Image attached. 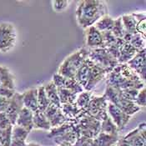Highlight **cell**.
<instances>
[{"label":"cell","instance_id":"obj_1","mask_svg":"<svg viewBox=\"0 0 146 146\" xmlns=\"http://www.w3.org/2000/svg\"><path fill=\"white\" fill-rule=\"evenodd\" d=\"M108 14V8L104 1L82 0L79 1L75 11L79 25L86 29L93 26L102 17Z\"/></svg>","mask_w":146,"mask_h":146},{"label":"cell","instance_id":"obj_2","mask_svg":"<svg viewBox=\"0 0 146 146\" xmlns=\"http://www.w3.org/2000/svg\"><path fill=\"white\" fill-rule=\"evenodd\" d=\"M87 58H89V48L83 47L72 53L63 61L58 68V74L67 79H74L77 71Z\"/></svg>","mask_w":146,"mask_h":146},{"label":"cell","instance_id":"obj_3","mask_svg":"<svg viewBox=\"0 0 146 146\" xmlns=\"http://www.w3.org/2000/svg\"><path fill=\"white\" fill-rule=\"evenodd\" d=\"M103 96L108 103L113 104V105L118 107L121 111H123L129 116H132L133 114L139 112L141 110V108L139 107L134 101L124 99L120 95L119 90L113 89L112 87L106 86Z\"/></svg>","mask_w":146,"mask_h":146},{"label":"cell","instance_id":"obj_4","mask_svg":"<svg viewBox=\"0 0 146 146\" xmlns=\"http://www.w3.org/2000/svg\"><path fill=\"white\" fill-rule=\"evenodd\" d=\"M76 125L80 136L94 139L100 133L101 122L88 115L84 110L76 119Z\"/></svg>","mask_w":146,"mask_h":146},{"label":"cell","instance_id":"obj_5","mask_svg":"<svg viewBox=\"0 0 146 146\" xmlns=\"http://www.w3.org/2000/svg\"><path fill=\"white\" fill-rule=\"evenodd\" d=\"M89 58L97 65L107 70L109 73L119 64L118 60L114 58L105 48H89Z\"/></svg>","mask_w":146,"mask_h":146},{"label":"cell","instance_id":"obj_6","mask_svg":"<svg viewBox=\"0 0 146 146\" xmlns=\"http://www.w3.org/2000/svg\"><path fill=\"white\" fill-rule=\"evenodd\" d=\"M105 80H106V86L112 87L116 90H125L129 88H135L140 90L145 87V82L143 81L134 82L123 78L119 73L116 67L107 74Z\"/></svg>","mask_w":146,"mask_h":146},{"label":"cell","instance_id":"obj_7","mask_svg":"<svg viewBox=\"0 0 146 146\" xmlns=\"http://www.w3.org/2000/svg\"><path fill=\"white\" fill-rule=\"evenodd\" d=\"M17 40V33L10 23H0V53H7L14 47Z\"/></svg>","mask_w":146,"mask_h":146},{"label":"cell","instance_id":"obj_8","mask_svg":"<svg viewBox=\"0 0 146 146\" xmlns=\"http://www.w3.org/2000/svg\"><path fill=\"white\" fill-rule=\"evenodd\" d=\"M107 108L108 102L104 96L93 95L88 106L84 110L88 115L101 122L108 116Z\"/></svg>","mask_w":146,"mask_h":146},{"label":"cell","instance_id":"obj_9","mask_svg":"<svg viewBox=\"0 0 146 146\" xmlns=\"http://www.w3.org/2000/svg\"><path fill=\"white\" fill-rule=\"evenodd\" d=\"M122 139L130 146H146L145 123L139 124Z\"/></svg>","mask_w":146,"mask_h":146},{"label":"cell","instance_id":"obj_10","mask_svg":"<svg viewBox=\"0 0 146 146\" xmlns=\"http://www.w3.org/2000/svg\"><path fill=\"white\" fill-rule=\"evenodd\" d=\"M23 108V104L22 100V94L16 92L14 95L9 100V104L5 110V114L9 119L12 125H14L16 123L17 118Z\"/></svg>","mask_w":146,"mask_h":146},{"label":"cell","instance_id":"obj_11","mask_svg":"<svg viewBox=\"0 0 146 146\" xmlns=\"http://www.w3.org/2000/svg\"><path fill=\"white\" fill-rule=\"evenodd\" d=\"M107 113L110 118L113 120V122L117 126L119 131L124 129L131 119V116L126 114L125 113L121 111L118 107L110 103H108Z\"/></svg>","mask_w":146,"mask_h":146},{"label":"cell","instance_id":"obj_12","mask_svg":"<svg viewBox=\"0 0 146 146\" xmlns=\"http://www.w3.org/2000/svg\"><path fill=\"white\" fill-rule=\"evenodd\" d=\"M127 64L131 68L140 79L145 82L146 79V59H145V48L139 51Z\"/></svg>","mask_w":146,"mask_h":146},{"label":"cell","instance_id":"obj_13","mask_svg":"<svg viewBox=\"0 0 146 146\" xmlns=\"http://www.w3.org/2000/svg\"><path fill=\"white\" fill-rule=\"evenodd\" d=\"M108 74L109 72L107 70H105L104 68H103L94 63L90 68L89 79H88L86 86L84 87V90L92 91L100 82H101L103 79H105Z\"/></svg>","mask_w":146,"mask_h":146},{"label":"cell","instance_id":"obj_14","mask_svg":"<svg viewBox=\"0 0 146 146\" xmlns=\"http://www.w3.org/2000/svg\"><path fill=\"white\" fill-rule=\"evenodd\" d=\"M45 116L47 117L48 120L49 121V124L52 128L58 127L63 124H64L68 119L62 113L61 108L57 107L55 105L50 104L46 110L44 112Z\"/></svg>","mask_w":146,"mask_h":146},{"label":"cell","instance_id":"obj_15","mask_svg":"<svg viewBox=\"0 0 146 146\" xmlns=\"http://www.w3.org/2000/svg\"><path fill=\"white\" fill-rule=\"evenodd\" d=\"M86 45L90 49L105 48L101 32L94 25L86 29Z\"/></svg>","mask_w":146,"mask_h":146},{"label":"cell","instance_id":"obj_16","mask_svg":"<svg viewBox=\"0 0 146 146\" xmlns=\"http://www.w3.org/2000/svg\"><path fill=\"white\" fill-rule=\"evenodd\" d=\"M23 107L34 113L38 110V90L37 88L30 89L22 93Z\"/></svg>","mask_w":146,"mask_h":146},{"label":"cell","instance_id":"obj_17","mask_svg":"<svg viewBox=\"0 0 146 146\" xmlns=\"http://www.w3.org/2000/svg\"><path fill=\"white\" fill-rule=\"evenodd\" d=\"M79 136L80 135H79L77 125L75 124L74 127L72 129L68 130V131H67L66 133H64L63 135L53 138V140L56 144L57 146L64 145H74Z\"/></svg>","mask_w":146,"mask_h":146},{"label":"cell","instance_id":"obj_18","mask_svg":"<svg viewBox=\"0 0 146 146\" xmlns=\"http://www.w3.org/2000/svg\"><path fill=\"white\" fill-rule=\"evenodd\" d=\"M33 117H34V113L28 110L27 108L23 107L17 118L15 124L25 129L30 133L34 129Z\"/></svg>","mask_w":146,"mask_h":146},{"label":"cell","instance_id":"obj_19","mask_svg":"<svg viewBox=\"0 0 146 146\" xmlns=\"http://www.w3.org/2000/svg\"><path fill=\"white\" fill-rule=\"evenodd\" d=\"M29 132L20 126L13 125L12 127V138L10 146H26V139Z\"/></svg>","mask_w":146,"mask_h":146},{"label":"cell","instance_id":"obj_20","mask_svg":"<svg viewBox=\"0 0 146 146\" xmlns=\"http://www.w3.org/2000/svg\"><path fill=\"white\" fill-rule=\"evenodd\" d=\"M94 62L92 60H90V58H87L84 63L81 65V67L79 68V70L77 71L74 79L79 82L81 84V86L84 89V87L87 84L88 79H89V74H90V68L92 67Z\"/></svg>","mask_w":146,"mask_h":146},{"label":"cell","instance_id":"obj_21","mask_svg":"<svg viewBox=\"0 0 146 146\" xmlns=\"http://www.w3.org/2000/svg\"><path fill=\"white\" fill-rule=\"evenodd\" d=\"M120 138L119 134L109 135L100 132L94 139V146H115Z\"/></svg>","mask_w":146,"mask_h":146},{"label":"cell","instance_id":"obj_22","mask_svg":"<svg viewBox=\"0 0 146 146\" xmlns=\"http://www.w3.org/2000/svg\"><path fill=\"white\" fill-rule=\"evenodd\" d=\"M0 85L15 90L14 76L7 67L0 65Z\"/></svg>","mask_w":146,"mask_h":146},{"label":"cell","instance_id":"obj_23","mask_svg":"<svg viewBox=\"0 0 146 146\" xmlns=\"http://www.w3.org/2000/svg\"><path fill=\"white\" fill-rule=\"evenodd\" d=\"M33 123L34 129H41L45 131H49L51 129V125L49 124V121L48 120L47 117L45 116L44 113L38 110L34 113Z\"/></svg>","mask_w":146,"mask_h":146},{"label":"cell","instance_id":"obj_24","mask_svg":"<svg viewBox=\"0 0 146 146\" xmlns=\"http://www.w3.org/2000/svg\"><path fill=\"white\" fill-rule=\"evenodd\" d=\"M123 39L126 43L133 46L138 51H140L145 48V39L140 34H131L125 32Z\"/></svg>","mask_w":146,"mask_h":146},{"label":"cell","instance_id":"obj_25","mask_svg":"<svg viewBox=\"0 0 146 146\" xmlns=\"http://www.w3.org/2000/svg\"><path fill=\"white\" fill-rule=\"evenodd\" d=\"M139 51L137 49H135L133 46H131L129 44L125 42L120 49L119 56L118 58V63L119 64H127L129 61H130L136 55V54Z\"/></svg>","mask_w":146,"mask_h":146},{"label":"cell","instance_id":"obj_26","mask_svg":"<svg viewBox=\"0 0 146 146\" xmlns=\"http://www.w3.org/2000/svg\"><path fill=\"white\" fill-rule=\"evenodd\" d=\"M60 108L62 113H64V115L65 116L68 120V119L76 120L84 111V110L80 109L75 103L69 104H62Z\"/></svg>","mask_w":146,"mask_h":146},{"label":"cell","instance_id":"obj_27","mask_svg":"<svg viewBox=\"0 0 146 146\" xmlns=\"http://www.w3.org/2000/svg\"><path fill=\"white\" fill-rule=\"evenodd\" d=\"M116 68L119 73L120 74V75L125 79L134 81V82L142 81L140 78L138 76V74L127 64H119Z\"/></svg>","mask_w":146,"mask_h":146},{"label":"cell","instance_id":"obj_28","mask_svg":"<svg viewBox=\"0 0 146 146\" xmlns=\"http://www.w3.org/2000/svg\"><path fill=\"white\" fill-rule=\"evenodd\" d=\"M44 90L46 93V95L49 100L50 104L55 105L57 107H61V104L59 101V98H58V91H57L56 86L54 84V83L51 81L48 84H47L44 85Z\"/></svg>","mask_w":146,"mask_h":146},{"label":"cell","instance_id":"obj_29","mask_svg":"<svg viewBox=\"0 0 146 146\" xmlns=\"http://www.w3.org/2000/svg\"><path fill=\"white\" fill-rule=\"evenodd\" d=\"M121 19H122V23H123V26L126 33L131 34H138L136 31V26H137L138 20L135 19L133 13L124 14L123 16H121Z\"/></svg>","mask_w":146,"mask_h":146},{"label":"cell","instance_id":"obj_30","mask_svg":"<svg viewBox=\"0 0 146 146\" xmlns=\"http://www.w3.org/2000/svg\"><path fill=\"white\" fill-rule=\"evenodd\" d=\"M58 98L61 105L62 104H74L77 99V94H74L73 92L69 91L64 88H57Z\"/></svg>","mask_w":146,"mask_h":146},{"label":"cell","instance_id":"obj_31","mask_svg":"<svg viewBox=\"0 0 146 146\" xmlns=\"http://www.w3.org/2000/svg\"><path fill=\"white\" fill-rule=\"evenodd\" d=\"M114 23V19L110 17L109 14L104 15L100 19H99L97 22L94 24V26L100 32L105 31H111L113 26Z\"/></svg>","mask_w":146,"mask_h":146},{"label":"cell","instance_id":"obj_32","mask_svg":"<svg viewBox=\"0 0 146 146\" xmlns=\"http://www.w3.org/2000/svg\"><path fill=\"white\" fill-rule=\"evenodd\" d=\"M100 132L109 134V135H119V129L113 120L108 115L103 121L100 125Z\"/></svg>","mask_w":146,"mask_h":146},{"label":"cell","instance_id":"obj_33","mask_svg":"<svg viewBox=\"0 0 146 146\" xmlns=\"http://www.w3.org/2000/svg\"><path fill=\"white\" fill-rule=\"evenodd\" d=\"M38 90V110L44 112L45 110L50 105L49 100L46 95L44 90V85H41L37 88Z\"/></svg>","mask_w":146,"mask_h":146},{"label":"cell","instance_id":"obj_34","mask_svg":"<svg viewBox=\"0 0 146 146\" xmlns=\"http://www.w3.org/2000/svg\"><path fill=\"white\" fill-rule=\"evenodd\" d=\"M93 95L94 94H93L92 91H85L84 90V92H82L81 94L77 95L75 104L79 106L80 109L84 110L88 106Z\"/></svg>","mask_w":146,"mask_h":146},{"label":"cell","instance_id":"obj_35","mask_svg":"<svg viewBox=\"0 0 146 146\" xmlns=\"http://www.w3.org/2000/svg\"><path fill=\"white\" fill-rule=\"evenodd\" d=\"M64 88L67 89L71 92H73L74 94H75L77 95L84 91V89L81 86V84H79V82H77L74 79H66Z\"/></svg>","mask_w":146,"mask_h":146},{"label":"cell","instance_id":"obj_36","mask_svg":"<svg viewBox=\"0 0 146 146\" xmlns=\"http://www.w3.org/2000/svg\"><path fill=\"white\" fill-rule=\"evenodd\" d=\"M111 33L117 38H123L124 34H125V30H124V26L122 23L121 17H119L114 19V23H113V26L111 29Z\"/></svg>","mask_w":146,"mask_h":146},{"label":"cell","instance_id":"obj_37","mask_svg":"<svg viewBox=\"0 0 146 146\" xmlns=\"http://www.w3.org/2000/svg\"><path fill=\"white\" fill-rule=\"evenodd\" d=\"M12 127L0 130V146H10L12 138Z\"/></svg>","mask_w":146,"mask_h":146},{"label":"cell","instance_id":"obj_38","mask_svg":"<svg viewBox=\"0 0 146 146\" xmlns=\"http://www.w3.org/2000/svg\"><path fill=\"white\" fill-rule=\"evenodd\" d=\"M125 43L123 38H117V41L114 44L111 45L108 48H105L108 49V51L110 52V54L112 55L114 58H116L118 60L119 56V53H120V49L122 48V46Z\"/></svg>","mask_w":146,"mask_h":146},{"label":"cell","instance_id":"obj_39","mask_svg":"<svg viewBox=\"0 0 146 146\" xmlns=\"http://www.w3.org/2000/svg\"><path fill=\"white\" fill-rule=\"evenodd\" d=\"M120 95L128 100L135 102V99L139 92V90L135 89V88H129V89H125V90H119Z\"/></svg>","mask_w":146,"mask_h":146},{"label":"cell","instance_id":"obj_40","mask_svg":"<svg viewBox=\"0 0 146 146\" xmlns=\"http://www.w3.org/2000/svg\"><path fill=\"white\" fill-rule=\"evenodd\" d=\"M102 36H103V40L104 47L108 48L111 45L114 44L117 41V38L111 33V31H105V32H101Z\"/></svg>","mask_w":146,"mask_h":146},{"label":"cell","instance_id":"obj_41","mask_svg":"<svg viewBox=\"0 0 146 146\" xmlns=\"http://www.w3.org/2000/svg\"><path fill=\"white\" fill-rule=\"evenodd\" d=\"M52 4H53L54 10L59 13V12L64 11V10H65L67 9L68 7V4H69V1H68V0L53 1Z\"/></svg>","mask_w":146,"mask_h":146},{"label":"cell","instance_id":"obj_42","mask_svg":"<svg viewBox=\"0 0 146 146\" xmlns=\"http://www.w3.org/2000/svg\"><path fill=\"white\" fill-rule=\"evenodd\" d=\"M135 103L140 108L145 107L146 104V90L145 87L143 88L142 90H139L136 99H135Z\"/></svg>","mask_w":146,"mask_h":146},{"label":"cell","instance_id":"obj_43","mask_svg":"<svg viewBox=\"0 0 146 146\" xmlns=\"http://www.w3.org/2000/svg\"><path fill=\"white\" fill-rule=\"evenodd\" d=\"M74 146H94V139L79 136Z\"/></svg>","mask_w":146,"mask_h":146},{"label":"cell","instance_id":"obj_44","mask_svg":"<svg viewBox=\"0 0 146 146\" xmlns=\"http://www.w3.org/2000/svg\"><path fill=\"white\" fill-rule=\"evenodd\" d=\"M146 18L141 19L139 20H138L137 23V26H136V31L139 34H140L145 39L146 36V23H145Z\"/></svg>","mask_w":146,"mask_h":146},{"label":"cell","instance_id":"obj_45","mask_svg":"<svg viewBox=\"0 0 146 146\" xmlns=\"http://www.w3.org/2000/svg\"><path fill=\"white\" fill-rule=\"evenodd\" d=\"M67 78H64V76L60 75L59 74H54L53 76V80L52 82L54 83V84L56 86V88H64L65 81H66Z\"/></svg>","mask_w":146,"mask_h":146},{"label":"cell","instance_id":"obj_46","mask_svg":"<svg viewBox=\"0 0 146 146\" xmlns=\"http://www.w3.org/2000/svg\"><path fill=\"white\" fill-rule=\"evenodd\" d=\"M10 126H13V125L10 123L9 119H8L7 115L5 114V113H0V130L8 129Z\"/></svg>","mask_w":146,"mask_h":146},{"label":"cell","instance_id":"obj_47","mask_svg":"<svg viewBox=\"0 0 146 146\" xmlns=\"http://www.w3.org/2000/svg\"><path fill=\"white\" fill-rule=\"evenodd\" d=\"M15 93H16L15 90H10V89H8L6 87H3V86L0 85V96L1 97L10 100L12 97L14 95Z\"/></svg>","mask_w":146,"mask_h":146},{"label":"cell","instance_id":"obj_48","mask_svg":"<svg viewBox=\"0 0 146 146\" xmlns=\"http://www.w3.org/2000/svg\"><path fill=\"white\" fill-rule=\"evenodd\" d=\"M9 100H10L0 96V113L5 112V110L9 104Z\"/></svg>","mask_w":146,"mask_h":146},{"label":"cell","instance_id":"obj_49","mask_svg":"<svg viewBox=\"0 0 146 146\" xmlns=\"http://www.w3.org/2000/svg\"><path fill=\"white\" fill-rule=\"evenodd\" d=\"M115 146H130L128 143H126L125 141H124V139H122V137L119 139V140L118 141V143H117V145Z\"/></svg>","mask_w":146,"mask_h":146},{"label":"cell","instance_id":"obj_50","mask_svg":"<svg viewBox=\"0 0 146 146\" xmlns=\"http://www.w3.org/2000/svg\"><path fill=\"white\" fill-rule=\"evenodd\" d=\"M26 146H41V145H38V144H37V143L31 142V143H29V144H27V145Z\"/></svg>","mask_w":146,"mask_h":146},{"label":"cell","instance_id":"obj_51","mask_svg":"<svg viewBox=\"0 0 146 146\" xmlns=\"http://www.w3.org/2000/svg\"><path fill=\"white\" fill-rule=\"evenodd\" d=\"M60 146H74V145H60Z\"/></svg>","mask_w":146,"mask_h":146}]
</instances>
